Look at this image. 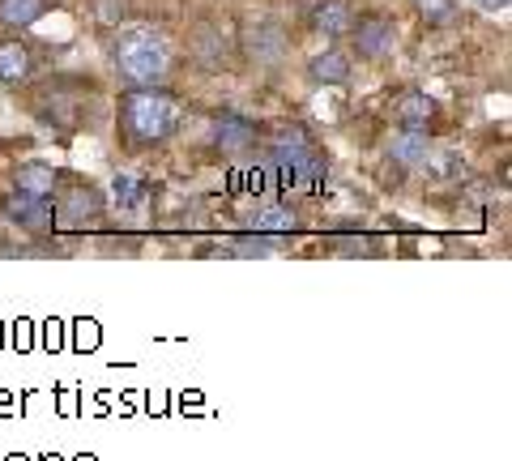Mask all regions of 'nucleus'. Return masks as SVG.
Returning a JSON list of instances; mask_svg holds the SVG:
<instances>
[{
	"mask_svg": "<svg viewBox=\"0 0 512 461\" xmlns=\"http://www.w3.org/2000/svg\"><path fill=\"white\" fill-rule=\"evenodd\" d=\"M103 214V193H99V188H82V184H77V188H69V193H64V201L56 205V222H60V227H82V222H94V218H99Z\"/></svg>",
	"mask_w": 512,
	"mask_h": 461,
	"instance_id": "3",
	"label": "nucleus"
},
{
	"mask_svg": "<svg viewBox=\"0 0 512 461\" xmlns=\"http://www.w3.org/2000/svg\"><path fill=\"white\" fill-rule=\"evenodd\" d=\"M30 77V52L26 43L18 39H0V82L5 86H18Z\"/></svg>",
	"mask_w": 512,
	"mask_h": 461,
	"instance_id": "11",
	"label": "nucleus"
},
{
	"mask_svg": "<svg viewBox=\"0 0 512 461\" xmlns=\"http://www.w3.org/2000/svg\"><path fill=\"white\" fill-rule=\"evenodd\" d=\"M389 158L397 167H423L431 158V146H427V133L423 129H406L389 141Z\"/></svg>",
	"mask_w": 512,
	"mask_h": 461,
	"instance_id": "10",
	"label": "nucleus"
},
{
	"mask_svg": "<svg viewBox=\"0 0 512 461\" xmlns=\"http://www.w3.org/2000/svg\"><path fill=\"white\" fill-rule=\"evenodd\" d=\"M312 26L320 30V35H350V30H355V22H350V9L342 5V0H325V5H316Z\"/></svg>",
	"mask_w": 512,
	"mask_h": 461,
	"instance_id": "12",
	"label": "nucleus"
},
{
	"mask_svg": "<svg viewBox=\"0 0 512 461\" xmlns=\"http://www.w3.org/2000/svg\"><path fill=\"white\" fill-rule=\"evenodd\" d=\"M47 346H60V325H56V321L47 325Z\"/></svg>",
	"mask_w": 512,
	"mask_h": 461,
	"instance_id": "24",
	"label": "nucleus"
},
{
	"mask_svg": "<svg viewBox=\"0 0 512 461\" xmlns=\"http://www.w3.org/2000/svg\"><path fill=\"white\" fill-rule=\"evenodd\" d=\"M94 346H99V325L77 321V351H94Z\"/></svg>",
	"mask_w": 512,
	"mask_h": 461,
	"instance_id": "20",
	"label": "nucleus"
},
{
	"mask_svg": "<svg viewBox=\"0 0 512 461\" xmlns=\"http://www.w3.org/2000/svg\"><path fill=\"white\" fill-rule=\"evenodd\" d=\"M244 52H248V60H256V65H265V69L282 65V56H286V35H282V26H274V22L248 26Z\"/></svg>",
	"mask_w": 512,
	"mask_h": 461,
	"instance_id": "4",
	"label": "nucleus"
},
{
	"mask_svg": "<svg viewBox=\"0 0 512 461\" xmlns=\"http://www.w3.org/2000/svg\"><path fill=\"white\" fill-rule=\"evenodd\" d=\"M308 73L316 77V82H346L350 77V60L342 56V52H320V56H312V65H308Z\"/></svg>",
	"mask_w": 512,
	"mask_h": 461,
	"instance_id": "15",
	"label": "nucleus"
},
{
	"mask_svg": "<svg viewBox=\"0 0 512 461\" xmlns=\"http://www.w3.org/2000/svg\"><path fill=\"white\" fill-rule=\"evenodd\" d=\"M308 150H312V137H308V129H299V124H286V129H278L274 137H269V154H274V163L282 167L286 184H291V167Z\"/></svg>",
	"mask_w": 512,
	"mask_h": 461,
	"instance_id": "5",
	"label": "nucleus"
},
{
	"mask_svg": "<svg viewBox=\"0 0 512 461\" xmlns=\"http://www.w3.org/2000/svg\"><path fill=\"white\" fill-rule=\"evenodd\" d=\"M355 47H359V56H367V60L389 56L393 52V22L389 18H363L359 30H355Z\"/></svg>",
	"mask_w": 512,
	"mask_h": 461,
	"instance_id": "8",
	"label": "nucleus"
},
{
	"mask_svg": "<svg viewBox=\"0 0 512 461\" xmlns=\"http://www.w3.org/2000/svg\"><path fill=\"white\" fill-rule=\"evenodd\" d=\"M175 99L158 86H137L133 94H124L120 103V120H124V133L133 141H158L175 129Z\"/></svg>",
	"mask_w": 512,
	"mask_h": 461,
	"instance_id": "2",
	"label": "nucleus"
},
{
	"mask_svg": "<svg viewBox=\"0 0 512 461\" xmlns=\"http://www.w3.org/2000/svg\"><path fill=\"white\" fill-rule=\"evenodd\" d=\"M111 193H116L120 210H137V205H141V184L133 176H116V180H111Z\"/></svg>",
	"mask_w": 512,
	"mask_h": 461,
	"instance_id": "18",
	"label": "nucleus"
},
{
	"mask_svg": "<svg viewBox=\"0 0 512 461\" xmlns=\"http://www.w3.org/2000/svg\"><path fill=\"white\" fill-rule=\"evenodd\" d=\"M116 69L128 86H158L171 73V47L154 26H128L116 39Z\"/></svg>",
	"mask_w": 512,
	"mask_h": 461,
	"instance_id": "1",
	"label": "nucleus"
},
{
	"mask_svg": "<svg viewBox=\"0 0 512 461\" xmlns=\"http://www.w3.org/2000/svg\"><path fill=\"white\" fill-rule=\"evenodd\" d=\"M431 116H436V103H431L427 94L410 90V94H402V99H397V120H402L406 129H423Z\"/></svg>",
	"mask_w": 512,
	"mask_h": 461,
	"instance_id": "13",
	"label": "nucleus"
},
{
	"mask_svg": "<svg viewBox=\"0 0 512 461\" xmlns=\"http://www.w3.org/2000/svg\"><path fill=\"white\" fill-rule=\"evenodd\" d=\"M512 5V0H478V9H483V13H504Z\"/></svg>",
	"mask_w": 512,
	"mask_h": 461,
	"instance_id": "23",
	"label": "nucleus"
},
{
	"mask_svg": "<svg viewBox=\"0 0 512 461\" xmlns=\"http://www.w3.org/2000/svg\"><path fill=\"white\" fill-rule=\"evenodd\" d=\"M214 146L222 154H244L248 146H256V124L244 116H218L214 120Z\"/></svg>",
	"mask_w": 512,
	"mask_h": 461,
	"instance_id": "7",
	"label": "nucleus"
},
{
	"mask_svg": "<svg viewBox=\"0 0 512 461\" xmlns=\"http://www.w3.org/2000/svg\"><path fill=\"white\" fill-rule=\"evenodd\" d=\"M99 22H107V26H120V18H124V0H99Z\"/></svg>",
	"mask_w": 512,
	"mask_h": 461,
	"instance_id": "21",
	"label": "nucleus"
},
{
	"mask_svg": "<svg viewBox=\"0 0 512 461\" xmlns=\"http://www.w3.org/2000/svg\"><path fill=\"white\" fill-rule=\"evenodd\" d=\"M457 163H461L457 154H440V158H436V171H440V176H453V171H457Z\"/></svg>",
	"mask_w": 512,
	"mask_h": 461,
	"instance_id": "22",
	"label": "nucleus"
},
{
	"mask_svg": "<svg viewBox=\"0 0 512 461\" xmlns=\"http://www.w3.org/2000/svg\"><path fill=\"white\" fill-rule=\"evenodd\" d=\"M9 218L18 222V227L26 231H52V222H56V210H52V201L47 197H35V193H13L9 201Z\"/></svg>",
	"mask_w": 512,
	"mask_h": 461,
	"instance_id": "6",
	"label": "nucleus"
},
{
	"mask_svg": "<svg viewBox=\"0 0 512 461\" xmlns=\"http://www.w3.org/2000/svg\"><path fill=\"white\" fill-rule=\"evenodd\" d=\"M192 56H197L205 69H231V47L222 39V30H214V26H201L197 35H192Z\"/></svg>",
	"mask_w": 512,
	"mask_h": 461,
	"instance_id": "9",
	"label": "nucleus"
},
{
	"mask_svg": "<svg viewBox=\"0 0 512 461\" xmlns=\"http://www.w3.org/2000/svg\"><path fill=\"white\" fill-rule=\"evenodd\" d=\"M453 9H457V0H419V13L427 22H444Z\"/></svg>",
	"mask_w": 512,
	"mask_h": 461,
	"instance_id": "19",
	"label": "nucleus"
},
{
	"mask_svg": "<svg viewBox=\"0 0 512 461\" xmlns=\"http://www.w3.org/2000/svg\"><path fill=\"white\" fill-rule=\"evenodd\" d=\"M52 188H56V167H47V163H26V167H18V193L52 197Z\"/></svg>",
	"mask_w": 512,
	"mask_h": 461,
	"instance_id": "14",
	"label": "nucleus"
},
{
	"mask_svg": "<svg viewBox=\"0 0 512 461\" xmlns=\"http://www.w3.org/2000/svg\"><path fill=\"white\" fill-rule=\"evenodd\" d=\"M26 333H30V325H26V321H18V346H22V351L30 346V338H26Z\"/></svg>",
	"mask_w": 512,
	"mask_h": 461,
	"instance_id": "25",
	"label": "nucleus"
},
{
	"mask_svg": "<svg viewBox=\"0 0 512 461\" xmlns=\"http://www.w3.org/2000/svg\"><path fill=\"white\" fill-rule=\"evenodd\" d=\"M43 461H60V457H43Z\"/></svg>",
	"mask_w": 512,
	"mask_h": 461,
	"instance_id": "26",
	"label": "nucleus"
},
{
	"mask_svg": "<svg viewBox=\"0 0 512 461\" xmlns=\"http://www.w3.org/2000/svg\"><path fill=\"white\" fill-rule=\"evenodd\" d=\"M47 9V0H0V22L5 26H30L39 22Z\"/></svg>",
	"mask_w": 512,
	"mask_h": 461,
	"instance_id": "16",
	"label": "nucleus"
},
{
	"mask_svg": "<svg viewBox=\"0 0 512 461\" xmlns=\"http://www.w3.org/2000/svg\"><path fill=\"white\" fill-rule=\"evenodd\" d=\"M13 461H22V457H13Z\"/></svg>",
	"mask_w": 512,
	"mask_h": 461,
	"instance_id": "27",
	"label": "nucleus"
},
{
	"mask_svg": "<svg viewBox=\"0 0 512 461\" xmlns=\"http://www.w3.org/2000/svg\"><path fill=\"white\" fill-rule=\"evenodd\" d=\"M295 210H286V205H274V210H261L252 218L256 231H295Z\"/></svg>",
	"mask_w": 512,
	"mask_h": 461,
	"instance_id": "17",
	"label": "nucleus"
}]
</instances>
